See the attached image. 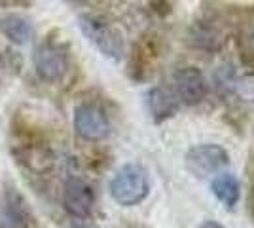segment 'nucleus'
Returning <instances> with one entry per match:
<instances>
[{"mask_svg": "<svg viewBox=\"0 0 254 228\" xmlns=\"http://www.w3.org/2000/svg\"><path fill=\"white\" fill-rule=\"evenodd\" d=\"M108 188L116 204L124 207L137 206L150 192L148 171L138 163H126L114 173Z\"/></svg>", "mask_w": 254, "mask_h": 228, "instance_id": "nucleus-1", "label": "nucleus"}, {"mask_svg": "<svg viewBox=\"0 0 254 228\" xmlns=\"http://www.w3.org/2000/svg\"><path fill=\"white\" fill-rule=\"evenodd\" d=\"M78 25L85 34V38L95 46L101 54L120 61L124 54H126V46H124V38L114 25L99 17V15H91V13H84L78 17Z\"/></svg>", "mask_w": 254, "mask_h": 228, "instance_id": "nucleus-2", "label": "nucleus"}, {"mask_svg": "<svg viewBox=\"0 0 254 228\" xmlns=\"http://www.w3.org/2000/svg\"><path fill=\"white\" fill-rule=\"evenodd\" d=\"M228 162H230L228 152L220 145H214V143L195 145L184 156L186 169L195 179H207L211 175L218 173L222 167L228 165Z\"/></svg>", "mask_w": 254, "mask_h": 228, "instance_id": "nucleus-3", "label": "nucleus"}, {"mask_svg": "<svg viewBox=\"0 0 254 228\" xmlns=\"http://www.w3.org/2000/svg\"><path fill=\"white\" fill-rule=\"evenodd\" d=\"M74 130L85 141H101L108 135L110 124L95 103H80L74 109Z\"/></svg>", "mask_w": 254, "mask_h": 228, "instance_id": "nucleus-4", "label": "nucleus"}, {"mask_svg": "<svg viewBox=\"0 0 254 228\" xmlns=\"http://www.w3.org/2000/svg\"><path fill=\"white\" fill-rule=\"evenodd\" d=\"M34 69L44 82H59L68 69V57L61 46L44 42L34 50Z\"/></svg>", "mask_w": 254, "mask_h": 228, "instance_id": "nucleus-5", "label": "nucleus"}, {"mask_svg": "<svg viewBox=\"0 0 254 228\" xmlns=\"http://www.w3.org/2000/svg\"><path fill=\"white\" fill-rule=\"evenodd\" d=\"M173 91L184 105H199L207 97V82L199 69L182 67L173 76Z\"/></svg>", "mask_w": 254, "mask_h": 228, "instance_id": "nucleus-6", "label": "nucleus"}, {"mask_svg": "<svg viewBox=\"0 0 254 228\" xmlns=\"http://www.w3.org/2000/svg\"><path fill=\"white\" fill-rule=\"evenodd\" d=\"M95 204L93 188L82 179H68L63 186V207L74 219H85L91 215Z\"/></svg>", "mask_w": 254, "mask_h": 228, "instance_id": "nucleus-7", "label": "nucleus"}, {"mask_svg": "<svg viewBox=\"0 0 254 228\" xmlns=\"http://www.w3.org/2000/svg\"><path fill=\"white\" fill-rule=\"evenodd\" d=\"M32 215L27 202L15 188L0 194V228H31Z\"/></svg>", "mask_w": 254, "mask_h": 228, "instance_id": "nucleus-8", "label": "nucleus"}, {"mask_svg": "<svg viewBox=\"0 0 254 228\" xmlns=\"http://www.w3.org/2000/svg\"><path fill=\"white\" fill-rule=\"evenodd\" d=\"M146 103H148V112L154 118V122H165V120L173 118L180 109V99L171 87H152L146 95Z\"/></svg>", "mask_w": 254, "mask_h": 228, "instance_id": "nucleus-9", "label": "nucleus"}, {"mask_svg": "<svg viewBox=\"0 0 254 228\" xmlns=\"http://www.w3.org/2000/svg\"><path fill=\"white\" fill-rule=\"evenodd\" d=\"M211 190L214 198L222 204L226 209H233L239 202L241 196V186L239 181L232 173H216L211 181Z\"/></svg>", "mask_w": 254, "mask_h": 228, "instance_id": "nucleus-10", "label": "nucleus"}, {"mask_svg": "<svg viewBox=\"0 0 254 228\" xmlns=\"http://www.w3.org/2000/svg\"><path fill=\"white\" fill-rule=\"evenodd\" d=\"M0 31L10 42L17 44V46L27 44L32 36V27L29 19L23 15H17V13H10L0 19Z\"/></svg>", "mask_w": 254, "mask_h": 228, "instance_id": "nucleus-11", "label": "nucleus"}, {"mask_svg": "<svg viewBox=\"0 0 254 228\" xmlns=\"http://www.w3.org/2000/svg\"><path fill=\"white\" fill-rule=\"evenodd\" d=\"M191 42L197 48L207 50V52H214L220 48L222 42V34L218 29H214L211 23H197L191 29Z\"/></svg>", "mask_w": 254, "mask_h": 228, "instance_id": "nucleus-12", "label": "nucleus"}, {"mask_svg": "<svg viewBox=\"0 0 254 228\" xmlns=\"http://www.w3.org/2000/svg\"><path fill=\"white\" fill-rule=\"evenodd\" d=\"M233 89L247 103H254V75H245L235 78Z\"/></svg>", "mask_w": 254, "mask_h": 228, "instance_id": "nucleus-13", "label": "nucleus"}, {"mask_svg": "<svg viewBox=\"0 0 254 228\" xmlns=\"http://www.w3.org/2000/svg\"><path fill=\"white\" fill-rule=\"evenodd\" d=\"M197 228H224L220 223H214V221H205V223H201Z\"/></svg>", "mask_w": 254, "mask_h": 228, "instance_id": "nucleus-14", "label": "nucleus"}, {"mask_svg": "<svg viewBox=\"0 0 254 228\" xmlns=\"http://www.w3.org/2000/svg\"><path fill=\"white\" fill-rule=\"evenodd\" d=\"M251 213H253V219H254V192L251 196Z\"/></svg>", "mask_w": 254, "mask_h": 228, "instance_id": "nucleus-15", "label": "nucleus"}, {"mask_svg": "<svg viewBox=\"0 0 254 228\" xmlns=\"http://www.w3.org/2000/svg\"><path fill=\"white\" fill-rule=\"evenodd\" d=\"M70 2H84V0H70Z\"/></svg>", "mask_w": 254, "mask_h": 228, "instance_id": "nucleus-16", "label": "nucleus"}]
</instances>
